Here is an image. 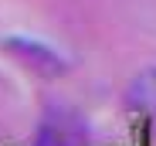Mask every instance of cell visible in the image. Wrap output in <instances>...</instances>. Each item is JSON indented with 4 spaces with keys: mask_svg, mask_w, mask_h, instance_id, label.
I'll use <instances>...</instances> for the list:
<instances>
[{
    "mask_svg": "<svg viewBox=\"0 0 156 146\" xmlns=\"http://www.w3.org/2000/svg\"><path fill=\"white\" fill-rule=\"evenodd\" d=\"M4 44H7V51L14 58H20L27 68H34L44 78H58V75L68 71V58L61 51H55L51 44L37 41V37H7Z\"/></svg>",
    "mask_w": 156,
    "mask_h": 146,
    "instance_id": "1",
    "label": "cell"
},
{
    "mask_svg": "<svg viewBox=\"0 0 156 146\" xmlns=\"http://www.w3.org/2000/svg\"><path fill=\"white\" fill-rule=\"evenodd\" d=\"M126 102L136 112L156 116V65L133 75V82H129V88H126Z\"/></svg>",
    "mask_w": 156,
    "mask_h": 146,
    "instance_id": "2",
    "label": "cell"
}]
</instances>
